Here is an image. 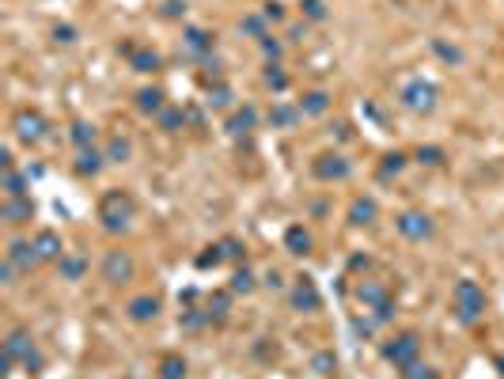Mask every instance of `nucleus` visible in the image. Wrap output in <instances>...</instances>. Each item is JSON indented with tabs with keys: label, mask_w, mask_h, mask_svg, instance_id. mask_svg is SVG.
<instances>
[{
	"label": "nucleus",
	"mask_w": 504,
	"mask_h": 379,
	"mask_svg": "<svg viewBox=\"0 0 504 379\" xmlns=\"http://www.w3.org/2000/svg\"><path fill=\"white\" fill-rule=\"evenodd\" d=\"M133 198L129 194H122V190H110L103 198V205H99V220L106 224L110 231H122V228H129V220H133Z\"/></svg>",
	"instance_id": "1"
},
{
	"label": "nucleus",
	"mask_w": 504,
	"mask_h": 379,
	"mask_svg": "<svg viewBox=\"0 0 504 379\" xmlns=\"http://www.w3.org/2000/svg\"><path fill=\"white\" fill-rule=\"evenodd\" d=\"M455 311L463 322H478L486 311V292L474 285V280H459L455 285Z\"/></svg>",
	"instance_id": "2"
},
{
	"label": "nucleus",
	"mask_w": 504,
	"mask_h": 379,
	"mask_svg": "<svg viewBox=\"0 0 504 379\" xmlns=\"http://www.w3.org/2000/svg\"><path fill=\"white\" fill-rule=\"evenodd\" d=\"M4 353H8L12 361H23L31 371H38V368H42V356L34 353L31 334H23V330H12V334H8V341H4Z\"/></svg>",
	"instance_id": "3"
},
{
	"label": "nucleus",
	"mask_w": 504,
	"mask_h": 379,
	"mask_svg": "<svg viewBox=\"0 0 504 379\" xmlns=\"http://www.w3.org/2000/svg\"><path fill=\"white\" fill-rule=\"evenodd\" d=\"M417 353H421L417 334H402V338H394L387 349H383V356H387L390 364H399V368H410V364L417 361Z\"/></svg>",
	"instance_id": "4"
},
{
	"label": "nucleus",
	"mask_w": 504,
	"mask_h": 379,
	"mask_svg": "<svg viewBox=\"0 0 504 379\" xmlns=\"http://www.w3.org/2000/svg\"><path fill=\"white\" fill-rule=\"evenodd\" d=\"M402 103H406L410 110H417V114H425V110L436 107V88L425 83V80H414V83L402 88Z\"/></svg>",
	"instance_id": "5"
},
{
	"label": "nucleus",
	"mask_w": 504,
	"mask_h": 379,
	"mask_svg": "<svg viewBox=\"0 0 504 379\" xmlns=\"http://www.w3.org/2000/svg\"><path fill=\"white\" fill-rule=\"evenodd\" d=\"M103 277L110 280V285H122V280H129V277H133V258L122 254V250H110V254H106V262H103Z\"/></svg>",
	"instance_id": "6"
},
{
	"label": "nucleus",
	"mask_w": 504,
	"mask_h": 379,
	"mask_svg": "<svg viewBox=\"0 0 504 379\" xmlns=\"http://www.w3.org/2000/svg\"><path fill=\"white\" fill-rule=\"evenodd\" d=\"M399 231L406 239H429L432 235V220L425 213H402L399 216Z\"/></svg>",
	"instance_id": "7"
},
{
	"label": "nucleus",
	"mask_w": 504,
	"mask_h": 379,
	"mask_svg": "<svg viewBox=\"0 0 504 379\" xmlns=\"http://www.w3.org/2000/svg\"><path fill=\"white\" fill-rule=\"evenodd\" d=\"M16 133L23 140H42V133H46V118H42L38 110H19V114H16Z\"/></svg>",
	"instance_id": "8"
},
{
	"label": "nucleus",
	"mask_w": 504,
	"mask_h": 379,
	"mask_svg": "<svg viewBox=\"0 0 504 379\" xmlns=\"http://www.w3.org/2000/svg\"><path fill=\"white\" fill-rule=\"evenodd\" d=\"M8 262L16 265V270H31V265L38 262L34 243H12V247H8Z\"/></svg>",
	"instance_id": "9"
},
{
	"label": "nucleus",
	"mask_w": 504,
	"mask_h": 379,
	"mask_svg": "<svg viewBox=\"0 0 504 379\" xmlns=\"http://www.w3.org/2000/svg\"><path fill=\"white\" fill-rule=\"evenodd\" d=\"M315 174L318 179H345V174H349V164H345L342 156H323L315 164Z\"/></svg>",
	"instance_id": "10"
},
{
	"label": "nucleus",
	"mask_w": 504,
	"mask_h": 379,
	"mask_svg": "<svg viewBox=\"0 0 504 379\" xmlns=\"http://www.w3.org/2000/svg\"><path fill=\"white\" fill-rule=\"evenodd\" d=\"M155 311H160V300H155V296H137V300L129 304V319H133V322L155 319Z\"/></svg>",
	"instance_id": "11"
},
{
	"label": "nucleus",
	"mask_w": 504,
	"mask_h": 379,
	"mask_svg": "<svg viewBox=\"0 0 504 379\" xmlns=\"http://www.w3.org/2000/svg\"><path fill=\"white\" fill-rule=\"evenodd\" d=\"M34 250H38V258H65V250H61V239L53 235V231H38Z\"/></svg>",
	"instance_id": "12"
},
{
	"label": "nucleus",
	"mask_w": 504,
	"mask_h": 379,
	"mask_svg": "<svg viewBox=\"0 0 504 379\" xmlns=\"http://www.w3.org/2000/svg\"><path fill=\"white\" fill-rule=\"evenodd\" d=\"M292 304L300 307V311H311V307H318V292H315V285H311V280H300V285H296Z\"/></svg>",
	"instance_id": "13"
},
{
	"label": "nucleus",
	"mask_w": 504,
	"mask_h": 379,
	"mask_svg": "<svg viewBox=\"0 0 504 379\" xmlns=\"http://www.w3.org/2000/svg\"><path fill=\"white\" fill-rule=\"evenodd\" d=\"M4 220H8V224H23V220H31V201H23V198H8V205H4Z\"/></svg>",
	"instance_id": "14"
},
{
	"label": "nucleus",
	"mask_w": 504,
	"mask_h": 379,
	"mask_svg": "<svg viewBox=\"0 0 504 379\" xmlns=\"http://www.w3.org/2000/svg\"><path fill=\"white\" fill-rule=\"evenodd\" d=\"M103 152H95V148H80V159H76V171L80 174H95L99 167H103Z\"/></svg>",
	"instance_id": "15"
},
{
	"label": "nucleus",
	"mask_w": 504,
	"mask_h": 379,
	"mask_svg": "<svg viewBox=\"0 0 504 379\" xmlns=\"http://www.w3.org/2000/svg\"><path fill=\"white\" fill-rule=\"evenodd\" d=\"M285 243H288V250H292V254H307V247H311V235H307L303 228H288Z\"/></svg>",
	"instance_id": "16"
},
{
	"label": "nucleus",
	"mask_w": 504,
	"mask_h": 379,
	"mask_svg": "<svg viewBox=\"0 0 504 379\" xmlns=\"http://www.w3.org/2000/svg\"><path fill=\"white\" fill-rule=\"evenodd\" d=\"M137 107L144 110V114H155V110L163 107V91H155V88H144L137 95Z\"/></svg>",
	"instance_id": "17"
},
{
	"label": "nucleus",
	"mask_w": 504,
	"mask_h": 379,
	"mask_svg": "<svg viewBox=\"0 0 504 379\" xmlns=\"http://www.w3.org/2000/svg\"><path fill=\"white\" fill-rule=\"evenodd\" d=\"M160 376H163V379H186V361H179V356H167V361L160 364Z\"/></svg>",
	"instance_id": "18"
},
{
	"label": "nucleus",
	"mask_w": 504,
	"mask_h": 379,
	"mask_svg": "<svg viewBox=\"0 0 504 379\" xmlns=\"http://www.w3.org/2000/svg\"><path fill=\"white\" fill-rule=\"evenodd\" d=\"M375 220V201H353V224H372Z\"/></svg>",
	"instance_id": "19"
},
{
	"label": "nucleus",
	"mask_w": 504,
	"mask_h": 379,
	"mask_svg": "<svg viewBox=\"0 0 504 379\" xmlns=\"http://www.w3.org/2000/svg\"><path fill=\"white\" fill-rule=\"evenodd\" d=\"M133 68H137V73H155V68H160V57L148 53V50H137L133 53Z\"/></svg>",
	"instance_id": "20"
},
{
	"label": "nucleus",
	"mask_w": 504,
	"mask_h": 379,
	"mask_svg": "<svg viewBox=\"0 0 504 379\" xmlns=\"http://www.w3.org/2000/svg\"><path fill=\"white\" fill-rule=\"evenodd\" d=\"M300 110H303V114H323V110H326V95H323V91H311V95H303Z\"/></svg>",
	"instance_id": "21"
},
{
	"label": "nucleus",
	"mask_w": 504,
	"mask_h": 379,
	"mask_svg": "<svg viewBox=\"0 0 504 379\" xmlns=\"http://www.w3.org/2000/svg\"><path fill=\"white\" fill-rule=\"evenodd\" d=\"M58 262H61V277H68V280L84 277V258H58Z\"/></svg>",
	"instance_id": "22"
},
{
	"label": "nucleus",
	"mask_w": 504,
	"mask_h": 379,
	"mask_svg": "<svg viewBox=\"0 0 504 379\" xmlns=\"http://www.w3.org/2000/svg\"><path fill=\"white\" fill-rule=\"evenodd\" d=\"M73 140L80 144V148H88L91 140H95V125H88V122H76V125H73Z\"/></svg>",
	"instance_id": "23"
},
{
	"label": "nucleus",
	"mask_w": 504,
	"mask_h": 379,
	"mask_svg": "<svg viewBox=\"0 0 504 379\" xmlns=\"http://www.w3.org/2000/svg\"><path fill=\"white\" fill-rule=\"evenodd\" d=\"M186 46H190L194 53L212 50V42H209V34H205V31H186Z\"/></svg>",
	"instance_id": "24"
},
{
	"label": "nucleus",
	"mask_w": 504,
	"mask_h": 379,
	"mask_svg": "<svg viewBox=\"0 0 504 379\" xmlns=\"http://www.w3.org/2000/svg\"><path fill=\"white\" fill-rule=\"evenodd\" d=\"M23 186H27L23 174H16V171L4 174V190H8V198H23Z\"/></svg>",
	"instance_id": "25"
},
{
	"label": "nucleus",
	"mask_w": 504,
	"mask_h": 379,
	"mask_svg": "<svg viewBox=\"0 0 504 379\" xmlns=\"http://www.w3.org/2000/svg\"><path fill=\"white\" fill-rule=\"evenodd\" d=\"M254 289V273L251 270H239L236 277H231V292H251Z\"/></svg>",
	"instance_id": "26"
},
{
	"label": "nucleus",
	"mask_w": 504,
	"mask_h": 379,
	"mask_svg": "<svg viewBox=\"0 0 504 379\" xmlns=\"http://www.w3.org/2000/svg\"><path fill=\"white\" fill-rule=\"evenodd\" d=\"M251 125H254V110L247 107L243 114H236V118H231V125H228V129H231V133H247Z\"/></svg>",
	"instance_id": "27"
},
{
	"label": "nucleus",
	"mask_w": 504,
	"mask_h": 379,
	"mask_svg": "<svg viewBox=\"0 0 504 379\" xmlns=\"http://www.w3.org/2000/svg\"><path fill=\"white\" fill-rule=\"evenodd\" d=\"M125 156H129V144H125V140H114V144H110V152H106V159H110V164H125Z\"/></svg>",
	"instance_id": "28"
},
{
	"label": "nucleus",
	"mask_w": 504,
	"mask_h": 379,
	"mask_svg": "<svg viewBox=\"0 0 504 379\" xmlns=\"http://www.w3.org/2000/svg\"><path fill=\"white\" fill-rule=\"evenodd\" d=\"M406 379H436V376H432V368H421V364H410V368H406Z\"/></svg>",
	"instance_id": "29"
},
{
	"label": "nucleus",
	"mask_w": 504,
	"mask_h": 379,
	"mask_svg": "<svg viewBox=\"0 0 504 379\" xmlns=\"http://www.w3.org/2000/svg\"><path fill=\"white\" fill-rule=\"evenodd\" d=\"M273 122H277V125H292V122H296V110L277 107V110H273Z\"/></svg>",
	"instance_id": "30"
},
{
	"label": "nucleus",
	"mask_w": 504,
	"mask_h": 379,
	"mask_svg": "<svg viewBox=\"0 0 504 379\" xmlns=\"http://www.w3.org/2000/svg\"><path fill=\"white\" fill-rule=\"evenodd\" d=\"M303 12H307L311 19H323L326 8H323V0H303Z\"/></svg>",
	"instance_id": "31"
},
{
	"label": "nucleus",
	"mask_w": 504,
	"mask_h": 379,
	"mask_svg": "<svg viewBox=\"0 0 504 379\" xmlns=\"http://www.w3.org/2000/svg\"><path fill=\"white\" fill-rule=\"evenodd\" d=\"M266 83H269V88H277V91H281V88L288 83V76H285V73H277V68H269V73H266Z\"/></svg>",
	"instance_id": "32"
},
{
	"label": "nucleus",
	"mask_w": 504,
	"mask_h": 379,
	"mask_svg": "<svg viewBox=\"0 0 504 379\" xmlns=\"http://www.w3.org/2000/svg\"><path fill=\"white\" fill-rule=\"evenodd\" d=\"M175 125H182V110H167L163 114V129H175Z\"/></svg>",
	"instance_id": "33"
},
{
	"label": "nucleus",
	"mask_w": 504,
	"mask_h": 379,
	"mask_svg": "<svg viewBox=\"0 0 504 379\" xmlns=\"http://www.w3.org/2000/svg\"><path fill=\"white\" fill-rule=\"evenodd\" d=\"M209 103H212V107H228V88H216Z\"/></svg>",
	"instance_id": "34"
},
{
	"label": "nucleus",
	"mask_w": 504,
	"mask_h": 379,
	"mask_svg": "<svg viewBox=\"0 0 504 379\" xmlns=\"http://www.w3.org/2000/svg\"><path fill=\"white\" fill-rule=\"evenodd\" d=\"M53 38H58V42H76V31H73V27H58Z\"/></svg>",
	"instance_id": "35"
},
{
	"label": "nucleus",
	"mask_w": 504,
	"mask_h": 379,
	"mask_svg": "<svg viewBox=\"0 0 504 379\" xmlns=\"http://www.w3.org/2000/svg\"><path fill=\"white\" fill-rule=\"evenodd\" d=\"M399 167H402V156H387V164H383V174L399 171Z\"/></svg>",
	"instance_id": "36"
},
{
	"label": "nucleus",
	"mask_w": 504,
	"mask_h": 379,
	"mask_svg": "<svg viewBox=\"0 0 504 379\" xmlns=\"http://www.w3.org/2000/svg\"><path fill=\"white\" fill-rule=\"evenodd\" d=\"M421 159L425 164H440V148H421Z\"/></svg>",
	"instance_id": "37"
},
{
	"label": "nucleus",
	"mask_w": 504,
	"mask_h": 379,
	"mask_svg": "<svg viewBox=\"0 0 504 379\" xmlns=\"http://www.w3.org/2000/svg\"><path fill=\"white\" fill-rule=\"evenodd\" d=\"M262 50H266V53H273V57H277V50H281V46H277V42H269V38H262Z\"/></svg>",
	"instance_id": "38"
},
{
	"label": "nucleus",
	"mask_w": 504,
	"mask_h": 379,
	"mask_svg": "<svg viewBox=\"0 0 504 379\" xmlns=\"http://www.w3.org/2000/svg\"><path fill=\"white\" fill-rule=\"evenodd\" d=\"M501 368H504V361H501Z\"/></svg>",
	"instance_id": "39"
}]
</instances>
